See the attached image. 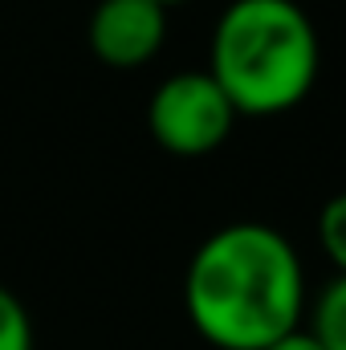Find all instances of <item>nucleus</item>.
Segmentation results:
<instances>
[{"instance_id": "nucleus-1", "label": "nucleus", "mask_w": 346, "mask_h": 350, "mask_svg": "<svg viewBox=\"0 0 346 350\" xmlns=\"http://www.w3.org/2000/svg\"><path fill=\"white\" fill-rule=\"evenodd\" d=\"M183 310L216 350H265L306 318V269L297 249L269 224L216 228L187 261Z\"/></svg>"}, {"instance_id": "nucleus-2", "label": "nucleus", "mask_w": 346, "mask_h": 350, "mask_svg": "<svg viewBox=\"0 0 346 350\" xmlns=\"http://www.w3.org/2000/svg\"><path fill=\"white\" fill-rule=\"evenodd\" d=\"M208 62L237 114L273 118L302 106L318 82V33L293 0H232L212 29Z\"/></svg>"}, {"instance_id": "nucleus-3", "label": "nucleus", "mask_w": 346, "mask_h": 350, "mask_svg": "<svg viewBox=\"0 0 346 350\" xmlns=\"http://www.w3.org/2000/svg\"><path fill=\"white\" fill-rule=\"evenodd\" d=\"M237 110L216 86V78L204 70H183L159 82L147 102V131L151 139L179 159H200L224 147V139L237 126Z\"/></svg>"}, {"instance_id": "nucleus-4", "label": "nucleus", "mask_w": 346, "mask_h": 350, "mask_svg": "<svg viewBox=\"0 0 346 350\" xmlns=\"http://www.w3.org/2000/svg\"><path fill=\"white\" fill-rule=\"evenodd\" d=\"M90 53L110 70H139L168 41V8L159 0H98L90 16Z\"/></svg>"}, {"instance_id": "nucleus-5", "label": "nucleus", "mask_w": 346, "mask_h": 350, "mask_svg": "<svg viewBox=\"0 0 346 350\" xmlns=\"http://www.w3.org/2000/svg\"><path fill=\"white\" fill-rule=\"evenodd\" d=\"M306 330H310L326 350H346V277H334V281L318 293Z\"/></svg>"}, {"instance_id": "nucleus-6", "label": "nucleus", "mask_w": 346, "mask_h": 350, "mask_svg": "<svg viewBox=\"0 0 346 350\" xmlns=\"http://www.w3.org/2000/svg\"><path fill=\"white\" fill-rule=\"evenodd\" d=\"M318 245H322L326 261L338 269V277H346V191H338L334 200L322 204V212H318Z\"/></svg>"}, {"instance_id": "nucleus-7", "label": "nucleus", "mask_w": 346, "mask_h": 350, "mask_svg": "<svg viewBox=\"0 0 346 350\" xmlns=\"http://www.w3.org/2000/svg\"><path fill=\"white\" fill-rule=\"evenodd\" d=\"M0 350H33V322L21 297L0 285Z\"/></svg>"}, {"instance_id": "nucleus-8", "label": "nucleus", "mask_w": 346, "mask_h": 350, "mask_svg": "<svg viewBox=\"0 0 346 350\" xmlns=\"http://www.w3.org/2000/svg\"><path fill=\"white\" fill-rule=\"evenodd\" d=\"M265 350H326V347H322V342H318V338H314L310 330H302V326H297L293 334H285V338H277L273 347H265Z\"/></svg>"}, {"instance_id": "nucleus-9", "label": "nucleus", "mask_w": 346, "mask_h": 350, "mask_svg": "<svg viewBox=\"0 0 346 350\" xmlns=\"http://www.w3.org/2000/svg\"><path fill=\"white\" fill-rule=\"evenodd\" d=\"M159 4H163V8H172V4H187V0H159Z\"/></svg>"}]
</instances>
